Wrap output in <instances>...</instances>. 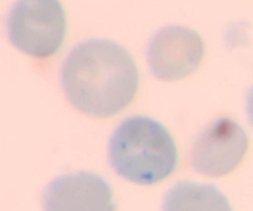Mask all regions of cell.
Instances as JSON below:
<instances>
[{
    "instance_id": "8",
    "label": "cell",
    "mask_w": 253,
    "mask_h": 211,
    "mask_svg": "<svg viewBox=\"0 0 253 211\" xmlns=\"http://www.w3.org/2000/svg\"><path fill=\"white\" fill-rule=\"evenodd\" d=\"M246 113L250 123L253 125V86L250 89L246 96Z\"/></svg>"
},
{
    "instance_id": "1",
    "label": "cell",
    "mask_w": 253,
    "mask_h": 211,
    "mask_svg": "<svg viewBox=\"0 0 253 211\" xmlns=\"http://www.w3.org/2000/svg\"><path fill=\"white\" fill-rule=\"evenodd\" d=\"M61 84L69 103L91 118L105 119L127 108L140 84L131 54L108 40L77 44L63 62Z\"/></svg>"
},
{
    "instance_id": "5",
    "label": "cell",
    "mask_w": 253,
    "mask_h": 211,
    "mask_svg": "<svg viewBox=\"0 0 253 211\" xmlns=\"http://www.w3.org/2000/svg\"><path fill=\"white\" fill-rule=\"evenodd\" d=\"M204 42L194 30L167 26L158 30L146 48V59L153 77L175 82L197 71L204 57Z\"/></svg>"
},
{
    "instance_id": "2",
    "label": "cell",
    "mask_w": 253,
    "mask_h": 211,
    "mask_svg": "<svg viewBox=\"0 0 253 211\" xmlns=\"http://www.w3.org/2000/svg\"><path fill=\"white\" fill-rule=\"evenodd\" d=\"M108 160L124 179L153 185L173 174L177 146L167 128L147 116L125 119L110 136Z\"/></svg>"
},
{
    "instance_id": "4",
    "label": "cell",
    "mask_w": 253,
    "mask_h": 211,
    "mask_svg": "<svg viewBox=\"0 0 253 211\" xmlns=\"http://www.w3.org/2000/svg\"><path fill=\"white\" fill-rule=\"evenodd\" d=\"M249 150V136L229 118L211 121L198 135L190 151L195 172L205 177H224L241 163Z\"/></svg>"
},
{
    "instance_id": "6",
    "label": "cell",
    "mask_w": 253,
    "mask_h": 211,
    "mask_svg": "<svg viewBox=\"0 0 253 211\" xmlns=\"http://www.w3.org/2000/svg\"><path fill=\"white\" fill-rule=\"evenodd\" d=\"M44 211H115L110 184L99 174L77 172L54 178L42 197Z\"/></svg>"
},
{
    "instance_id": "7",
    "label": "cell",
    "mask_w": 253,
    "mask_h": 211,
    "mask_svg": "<svg viewBox=\"0 0 253 211\" xmlns=\"http://www.w3.org/2000/svg\"><path fill=\"white\" fill-rule=\"evenodd\" d=\"M161 211H234L227 198L211 184L178 182L166 193Z\"/></svg>"
},
{
    "instance_id": "3",
    "label": "cell",
    "mask_w": 253,
    "mask_h": 211,
    "mask_svg": "<svg viewBox=\"0 0 253 211\" xmlns=\"http://www.w3.org/2000/svg\"><path fill=\"white\" fill-rule=\"evenodd\" d=\"M6 30L15 48L34 58H49L63 44L66 11L59 0H17L7 14Z\"/></svg>"
}]
</instances>
